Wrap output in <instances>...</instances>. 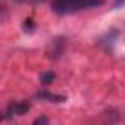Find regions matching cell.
<instances>
[{
  "instance_id": "obj_6",
  "label": "cell",
  "mask_w": 125,
  "mask_h": 125,
  "mask_svg": "<svg viewBox=\"0 0 125 125\" xmlns=\"http://www.w3.org/2000/svg\"><path fill=\"white\" fill-rule=\"evenodd\" d=\"M32 28H34L32 21H31V19H27V21H25V24H24V30L30 32V31H32Z\"/></svg>"
},
{
  "instance_id": "obj_1",
  "label": "cell",
  "mask_w": 125,
  "mask_h": 125,
  "mask_svg": "<svg viewBox=\"0 0 125 125\" xmlns=\"http://www.w3.org/2000/svg\"><path fill=\"white\" fill-rule=\"evenodd\" d=\"M102 0H52V9L57 15H69L87 8H96Z\"/></svg>"
},
{
  "instance_id": "obj_7",
  "label": "cell",
  "mask_w": 125,
  "mask_h": 125,
  "mask_svg": "<svg viewBox=\"0 0 125 125\" xmlns=\"http://www.w3.org/2000/svg\"><path fill=\"white\" fill-rule=\"evenodd\" d=\"M40 124H49V119L46 116H40L38 119L34 121V125H40Z\"/></svg>"
},
{
  "instance_id": "obj_4",
  "label": "cell",
  "mask_w": 125,
  "mask_h": 125,
  "mask_svg": "<svg viewBox=\"0 0 125 125\" xmlns=\"http://www.w3.org/2000/svg\"><path fill=\"white\" fill-rule=\"evenodd\" d=\"M118 35H119V32H118L116 30H110V31L104 35V38H103V41H104V47H106V49H109L107 46H110V50H112V46L115 44V41H116Z\"/></svg>"
},
{
  "instance_id": "obj_2",
  "label": "cell",
  "mask_w": 125,
  "mask_h": 125,
  "mask_svg": "<svg viewBox=\"0 0 125 125\" xmlns=\"http://www.w3.org/2000/svg\"><path fill=\"white\" fill-rule=\"evenodd\" d=\"M28 110H30V103H27V102H12V103L8 104L3 118L6 121H9L15 115H25Z\"/></svg>"
},
{
  "instance_id": "obj_8",
  "label": "cell",
  "mask_w": 125,
  "mask_h": 125,
  "mask_svg": "<svg viewBox=\"0 0 125 125\" xmlns=\"http://www.w3.org/2000/svg\"><path fill=\"white\" fill-rule=\"evenodd\" d=\"M125 5V0H113V8H121Z\"/></svg>"
},
{
  "instance_id": "obj_3",
  "label": "cell",
  "mask_w": 125,
  "mask_h": 125,
  "mask_svg": "<svg viewBox=\"0 0 125 125\" xmlns=\"http://www.w3.org/2000/svg\"><path fill=\"white\" fill-rule=\"evenodd\" d=\"M35 97H37V99L47 100V102H52V103H62V102H65V100H66V97H65V96L53 94V93H50V91H46V90H43V91L37 93V94H35Z\"/></svg>"
},
{
  "instance_id": "obj_9",
  "label": "cell",
  "mask_w": 125,
  "mask_h": 125,
  "mask_svg": "<svg viewBox=\"0 0 125 125\" xmlns=\"http://www.w3.org/2000/svg\"><path fill=\"white\" fill-rule=\"evenodd\" d=\"M16 2H22V0H16Z\"/></svg>"
},
{
  "instance_id": "obj_10",
  "label": "cell",
  "mask_w": 125,
  "mask_h": 125,
  "mask_svg": "<svg viewBox=\"0 0 125 125\" xmlns=\"http://www.w3.org/2000/svg\"><path fill=\"white\" fill-rule=\"evenodd\" d=\"M37 2H40V0H37Z\"/></svg>"
},
{
  "instance_id": "obj_5",
  "label": "cell",
  "mask_w": 125,
  "mask_h": 125,
  "mask_svg": "<svg viewBox=\"0 0 125 125\" xmlns=\"http://www.w3.org/2000/svg\"><path fill=\"white\" fill-rule=\"evenodd\" d=\"M53 80H54V72H53V71H47V72H43V74L40 75L41 84H50Z\"/></svg>"
}]
</instances>
